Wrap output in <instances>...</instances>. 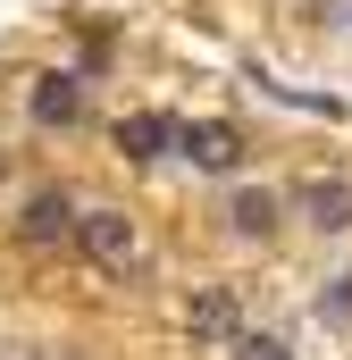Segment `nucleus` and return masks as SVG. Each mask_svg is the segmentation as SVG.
Instances as JSON below:
<instances>
[{"instance_id":"obj_1","label":"nucleus","mask_w":352,"mask_h":360,"mask_svg":"<svg viewBox=\"0 0 352 360\" xmlns=\"http://www.w3.org/2000/svg\"><path fill=\"white\" fill-rule=\"evenodd\" d=\"M68 243L84 252L92 269H143V252H134V218L126 210H76V226H68Z\"/></svg>"},{"instance_id":"obj_2","label":"nucleus","mask_w":352,"mask_h":360,"mask_svg":"<svg viewBox=\"0 0 352 360\" xmlns=\"http://www.w3.org/2000/svg\"><path fill=\"white\" fill-rule=\"evenodd\" d=\"M294 218H310L319 235H352V176H302L294 184Z\"/></svg>"},{"instance_id":"obj_3","label":"nucleus","mask_w":352,"mask_h":360,"mask_svg":"<svg viewBox=\"0 0 352 360\" xmlns=\"http://www.w3.org/2000/svg\"><path fill=\"white\" fill-rule=\"evenodd\" d=\"M184 327H193L201 344H227V335H244V302H235V285H193V302H184Z\"/></svg>"},{"instance_id":"obj_4","label":"nucleus","mask_w":352,"mask_h":360,"mask_svg":"<svg viewBox=\"0 0 352 360\" xmlns=\"http://www.w3.org/2000/svg\"><path fill=\"white\" fill-rule=\"evenodd\" d=\"M176 134H184V126H176L168 109H126V117H118V151H126V160H160V151H176Z\"/></svg>"},{"instance_id":"obj_5","label":"nucleus","mask_w":352,"mask_h":360,"mask_svg":"<svg viewBox=\"0 0 352 360\" xmlns=\"http://www.w3.org/2000/svg\"><path fill=\"white\" fill-rule=\"evenodd\" d=\"M277 218H285V193H268V184H244V193L227 201V226H235L244 243H268Z\"/></svg>"},{"instance_id":"obj_6","label":"nucleus","mask_w":352,"mask_h":360,"mask_svg":"<svg viewBox=\"0 0 352 360\" xmlns=\"http://www.w3.org/2000/svg\"><path fill=\"white\" fill-rule=\"evenodd\" d=\"M176 143H184V160H193V168H210V176H227V168L244 160V143H235V126H218V117H201V126H184Z\"/></svg>"},{"instance_id":"obj_7","label":"nucleus","mask_w":352,"mask_h":360,"mask_svg":"<svg viewBox=\"0 0 352 360\" xmlns=\"http://www.w3.org/2000/svg\"><path fill=\"white\" fill-rule=\"evenodd\" d=\"M76 117H84V76H42V84H34V126L59 134V126H76Z\"/></svg>"},{"instance_id":"obj_8","label":"nucleus","mask_w":352,"mask_h":360,"mask_svg":"<svg viewBox=\"0 0 352 360\" xmlns=\"http://www.w3.org/2000/svg\"><path fill=\"white\" fill-rule=\"evenodd\" d=\"M68 226H76V201H68V193H34L25 218H17L25 243H68Z\"/></svg>"},{"instance_id":"obj_9","label":"nucleus","mask_w":352,"mask_h":360,"mask_svg":"<svg viewBox=\"0 0 352 360\" xmlns=\"http://www.w3.org/2000/svg\"><path fill=\"white\" fill-rule=\"evenodd\" d=\"M227 360H302L285 335H227Z\"/></svg>"},{"instance_id":"obj_10","label":"nucleus","mask_w":352,"mask_h":360,"mask_svg":"<svg viewBox=\"0 0 352 360\" xmlns=\"http://www.w3.org/2000/svg\"><path fill=\"white\" fill-rule=\"evenodd\" d=\"M327 319H352V276L336 285V293H327Z\"/></svg>"},{"instance_id":"obj_11","label":"nucleus","mask_w":352,"mask_h":360,"mask_svg":"<svg viewBox=\"0 0 352 360\" xmlns=\"http://www.w3.org/2000/svg\"><path fill=\"white\" fill-rule=\"evenodd\" d=\"M0 168H8V160H0Z\"/></svg>"}]
</instances>
